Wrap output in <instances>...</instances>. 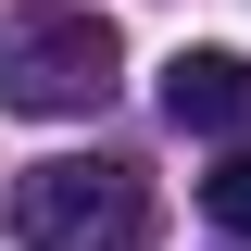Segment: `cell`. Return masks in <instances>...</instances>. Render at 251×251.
<instances>
[{
  "label": "cell",
  "mask_w": 251,
  "mask_h": 251,
  "mask_svg": "<svg viewBox=\"0 0 251 251\" xmlns=\"http://www.w3.org/2000/svg\"><path fill=\"white\" fill-rule=\"evenodd\" d=\"M13 239L25 251H138L151 239V188L138 163H100V151H63L13 176Z\"/></svg>",
  "instance_id": "7a4b0ae2"
},
{
  "label": "cell",
  "mask_w": 251,
  "mask_h": 251,
  "mask_svg": "<svg viewBox=\"0 0 251 251\" xmlns=\"http://www.w3.org/2000/svg\"><path fill=\"white\" fill-rule=\"evenodd\" d=\"M163 113H176L188 138L251 151V50H176L163 63Z\"/></svg>",
  "instance_id": "3957f363"
},
{
  "label": "cell",
  "mask_w": 251,
  "mask_h": 251,
  "mask_svg": "<svg viewBox=\"0 0 251 251\" xmlns=\"http://www.w3.org/2000/svg\"><path fill=\"white\" fill-rule=\"evenodd\" d=\"M126 75V38L100 25V13H75V0H25V13H0V113H100Z\"/></svg>",
  "instance_id": "6da1fadb"
},
{
  "label": "cell",
  "mask_w": 251,
  "mask_h": 251,
  "mask_svg": "<svg viewBox=\"0 0 251 251\" xmlns=\"http://www.w3.org/2000/svg\"><path fill=\"white\" fill-rule=\"evenodd\" d=\"M201 214H214V226H226V239H239V251H251V151H226V163H214V176H201Z\"/></svg>",
  "instance_id": "277c9868"
}]
</instances>
